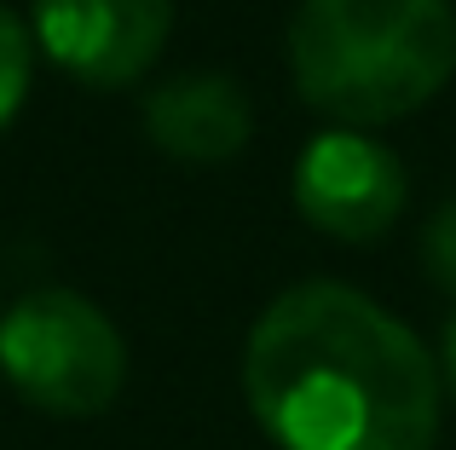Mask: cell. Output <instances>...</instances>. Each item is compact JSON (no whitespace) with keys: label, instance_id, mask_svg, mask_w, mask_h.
Instances as JSON below:
<instances>
[{"label":"cell","instance_id":"5b68a950","mask_svg":"<svg viewBox=\"0 0 456 450\" xmlns=\"http://www.w3.org/2000/svg\"><path fill=\"white\" fill-rule=\"evenodd\" d=\"M174 0H35V41L81 87H127L162 58Z\"/></svg>","mask_w":456,"mask_h":450},{"label":"cell","instance_id":"9c48e42d","mask_svg":"<svg viewBox=\"0 0 456 450\" xmlns=\"http://www.w3.org/2000/svg\"><path fill=\"white\" fill-rule=\"evenodd\" d=\"M445 382H451V393H456V317H451V329H445Z\"/></svg>","mask_w":456,"mask_h":450},{"label":"cell","instance_id":"7a4b0ae2","mask_svg":"<svg viewBox=\"0 0 456 450\" xmlns=\"http://www.w3.org/2000/svg\"><path fill=\"white\" fill-rule=\"evenodd\" d=\"M289 69L341 127L399 122L456 76V12L451 0H301Z\"/></svg>","mask_w":456,"mask_h":450},{"label":"cell","instance_id":"52a82bcc","mask_svg":"<svg viewBox=\"0 0 456 450\" xmlns=\"http://www.w3.org/2000/svg\"><path fill=\"white\" fill-rule=\"evenodd\" d=\"M29 76H35V46H29V29L0 6V133L12 127V116L23 110L29 99Z\"/></svg>","mask_w":456,"mask_h":450},{"label":"cell","instance_id":"3957f363","mask_svg":"<svg viewBox=\"0 0 456 450\" xmlns=\"http://www.w3.org/2000/svg\"><path fill=\"white\" fill-rule=\"evenodd\" d=\"M0 370L46 416H99L127 382V347L87 294L35 289L0 317Z\"/></svg>","mask_w":456,"mask_h":450},{"label":"cell","instance_id":"8992f818","mask_svg":"<svg viewBox=\"0 0 456 450\" xmlns=\"http://www.w3.org/2000/svg\"><path fill=\"white\" fill-rule=\"evenodd\" d=\"M248 99L225 76H174L145 99V133L179 162H225L248 145Z\"/></svg>","mask_w":456,"mask_h":450},{"label":"cell","instance_id":"277c9868","mask_svg":"<svg viewBox=\"0 0 456 450\" xmlns=\"http://www.w3.org/2000/svg\"><path fill=\"white\" fill-rule=\"evenodd\" d=\"M295 208L341 243H376L404 214V168L381 139L358 127L318 133L295 162Z\"/></svg>","mask_w":456,"mask_h":450},{"label":"cell","instance_id":"ba28073f","mask_svg":"<svg viewBox=\"0 0 456 450\" xmlns=\"http://www.w3.org/2000/svg\"><path fill=\"white\" fill-rule=\"evenodd\" d=\"M422 266L445 294H456V203H445L422 231Z\"/></svg>","mask_w":456,"mask_h":450},{"label":"cell","instance_id":"6da1fadb","mask_svg":"<svg viewBox=\"0 0 456 450\" xmlns=\"http://www.w3.org/2000/svg\"><path fill=\"white\" fill-rule=\"evenodd\" d=\"M243 393L283 450H434L439 439V364L346 283H295L255 317Z\"/></svg>","mask_w":456,"mask_h":450}]
</instances>
